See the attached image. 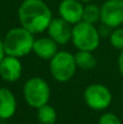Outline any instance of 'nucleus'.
<instances>
[{
	"instance_id": "nucleus-20",
	"label": "nucleus",
	"mask_w": 123,
	"mask_h": 124,
	"mask_svg": "<svg viewBox=\"0 0 123 124\" xmlns=\"http://www.w3.org/2000/svg\"><path fill=\"white\" fill-rule=\"evenodd\" d=\"M6 50H4V46H3V41L2 39H0V63L3 60V58L6 57Z\"/></svg>"
},
{
	"instance_id": "nucleus-4",
	"label": "nucleus",
	"mask_w": 123,
	"mask_h": 124,
	"mask_svg": "<svg viewBox=\"0 0 123 124\" xmlns=\"http://www.w3.org/2000/svg\"><path fill=\"white\" fill-rule=\"evenodd\" d=\"M51 90L44 78L38 76L31 77L23 86V97L30 107L38 109L49 102Z\"/></svg>"
},
{
	"instance_id": "nucleus-17",
	"label": "nucleus",
	"mask_w": 123,
	"mask_h": 124,
	"mask_svg": "<svg viewBox=\"0 0 123 124\" xmlns=\"http://www.w3.org/2000/svg\"><path fill=\"white\" fill-rule=\"evenodd\" d=\"M98 124H122L117 114L112 112H106L99 118Z\"/></svg>"
},
{
	"instance_id": "nucleus-11",
	"label": "nucleus",
	"mask_w": 123,
	"mask_h": 124,
	"mask_svg": "<svg viewBox=\"0 0 123 124\" xmlns=\"http://www.w3.org/2000/svg\"><path fill=\"white\" fill-rule=\"evenodd\" d=\"M58 46V44L49 36L39 37L34 41L33 52L41 60H51L59 51Z\"/></svg>"
},
{
	"instance_id": "nucleus-10",
	"label": "nucleus",
	"mask_w": 123,
	"mask_h": 124,
	"mask_svg": "<svg viewBox=\"0 0 123 124\" xmlns=\"http://www.w3.org/2000/svg\"><path fill=\"white\" fill-rule=\"evenodd\" d=\"M23 66L20 58L12 56H6L0 63V76L3 81L14 83L22 76Z\"/></svg>"
},
{
	"instance_id": "nucleus-9",
	"label": "nucleus",
	"mask_w": 123,
	"mask_h": 124,
	"mask_svg": "<svg viewBox=\"0 0 123 124\" xmlns=\"http://www.w3.org/2000/svg\"><path fill=\"white\" fill-rule=\"evenodd\" d=\"M83 10L84 6L80 0H62L58 7L59 16L71 25L82 21Z\"/></svg>"
},
{
	"instance_id": "nucleus-2",
	"label": "nucleus",
	"mask_w": 123,
	"mask_h": 124,
	"mask_svg": "<svg viewBox=\"0 0 123 124\" xmlns=\"http://www.w3.org/2000/svg\"><path fill=\"white\" fill-rule=\"evenodd\" d=\"M2 41L7 56L22 58L33 51L35 37L30 31L19 26L7 32Z\"/></svg>"
},
{
	"instance_id": "nucleus-1",
	"label": "nucleus",
	"mask_w": 123,
	"mask_h": 124,
	"mask_svg": "<svg viewBox=\"0 0 123 124\" xmlns=\"http://www.w3.org/2000/svg\"><path fill=\"white\" fill-rule=\"evenodd\" d=\"M17 17L22 27L32 34L47 31L52 21V12L44 0H23L17 9Z\"/></svg>"
},
{
	"instance_id": "nucleus-19",
	"label": "nucleus",
	"mask_w": 123,
	"mask_h": 124,
	"mask_svg": "<svg viewBox=\"0 0 123 124\" xmlns=\"http://www.w3.org/2000/svg\"><path fill=\"white\" fill-rule=\"evenodd\" d=\"M118 68H119L120 73H121V75L123 76V50L120 52L119 58H118Z\"/></svg>"
},
{
	"instance_id": "nucleus-23",
	"label": "nucleus",
	"mask_w": 123,
	"mask_h": 124,
	"mask_svg": "<svg viewBox=\"0 0 123 124\" xmlns=\"http://www.w3.org/2000/svg\"><path fill=\"white\" fill-rule=\"evenodd\" d=\"M0 1H1V0H0Z\"/></svg>"
},
{
	"instance_id": "nucleus-12",
	"label": "nucleus",
	"mask_w": 123,
	"mask_h": 124,
	"mask_svg": "<svg viewBox=\"0 0 123 124\" xmlns=\"http://www.w3.org/2000/svg\"><path fill=\"white\" fill-rule=\"evenodd\" d=\"M17 102L9 88L0 87V120H8L16 112Z\"/></svg>"
},
{
	"instance_id": "nucleus-14",
	"label": "nucleus",
	"mask_w": 123,
	"mask_h": 124,
	"mask_svg": "<svg viewBox=\"0 0 123 124\" xmlns=\"http://www.w3.org/2000/svg\"><path fill=\"white\" fill-rule=\"evenodd\" d=\"M37 116L43 124H54L57 121V111L52 106L47 103L37 109Z\"/></svg>"
},
{
	"instance_id": "nucleus-8",
	"label": "nucleus",
	"mask_w": 123,
	"mask_h": 124,
	"mask_svg": "<svg viewBox=\"0 0 123 124\" xmlns=\"http://www.w3.org/2000/svg\"><path fill=\"white\" fill-rule=\"evenodd\" d=\"M72 26L60 16L54 17L47 28L48 36L58 45H67L72 38Z\"/></svg>"
},
{
	"instance_id": "nucleus-18",
	"label": "nucleus",
	"mask_w": 123,
	"mask_h": 124,
	"mask_svg": "<svg viewBox=\"0 0 123 124\" xmlns=\"http://www.w3.org/2000/svg\"><path fill=\"white\" fill-rule=\"evenodd\" d=\"M97 28H98V33H99L100 37H108V38L110 37L111 33H112V31H113V28L109 27L108 25H105V24H102V23H101V25Z\"/></svg>"
},
{
	"instance_id": "nucleus-15",
	"label": "nucleus",
	"mask_w": 123,
	"mask_h": 124,
	"mask_svg": "<svg viewBox=\"0 0 123 124\" xmlns=\"http://www.w3.org/2000/svg\"><path fill=\"white\" fill-rule=\"evenodd\" d=\"M82 21L95 25L97 22L100 21V7L92 2L84 6Z\"/></svg>"
},
{
	"instance_id": "nucleus-22",
	"label": "nucleus",
	"mask_w": 123,
	"mask_h": 124,
	"mask_svg": "<svg viewBox=\"0 0 123 124\" xmlns=\"http://www.w3.org/2000/svg\"><path fill=\"white\" fill-rule=\"evenodd\" d=\"M40 124H43V123H40Z\"/></svg>"
},
{
	"instance_id": "nucleus-16",
	"label": "nucleus",
	"mask_w": 123,
	"mask_h": 124,
	"mask_svg": "<svg viewBox=\"0 0 123 124\" xmlns=\"http://www.w3.org/2000/svg\"><path fill=\"white\" fill-rule=\"evenodd\" d=\"M109 41L110 45L113 48L122 51L123 50V27H117L113 28L112 33H111L110 37H109Z\"/></svg>"
},
{
	"instance_id": "nucleus-3",
	"label": "nucleus",
	"mask_w": 123,
	"mask_h": 124,
	"mask_svg": "<svg viewBox=\"0 0 123 124\" xmlns=\"http://www.w3.org/2000/svg\"><path fill=\"white\" fill-rule=\"evenodd\" d=\"M98 28L86 22H78L72 26V38L74 47L82 51H95L100 44Z\"/></svg>"
},
{
	"instance_id": "nucleus-21",
	"label": "nucleus",
	"mask_w": 123,
	"mask_h": 124,
	"mask_svg": "<svg viewBox=\"0 0 123 124\" xmlns=\"http://www.w3.org/2000/svg\"><path fill=\"white\" fill-rule=\"evenodd\" d=\"M80 1H82V2H85V3H89V2L94 1V0H80Z\"/></svg>"
},
{
	"instance_id": "nucleus-7",
	"label": "nucleus",
	"mask_w": 123,
	"mask_h": 124,
	"mask_svg": "<svg viewBox=\"0 0 123 124\" xmlns=\"http://www.w3.org/2000/svg\"><path fill=\"white\" fill-rule=\"evenodd\" d=\"M100 23L111 28L123 24V0H106L100 6Z\"/></svg>"
},
{
	"instance_id": "nucleus-13",
	"label": "nucleus",
	"mask_w": 123,
	"mask_h": 124,
	"mask_svg": "<svg viewBox=\"0 0 123 124\" xmlns=\"http://www.w3.org/2000/svg\"><path fill=\"white\" fill-rule=\"evenodd\" d=\"M74 58H75L77 68L82 69V70H93L97 65V59L95 58L92 51L77 50V52L74 54Z\"/></svg>"
},
{
	"instance_id": "nucleus-5",
	"label": "nucleus",
	"mask_w": 123,
	"mask_h": 124,
	"mask_svg": "<svg viewBox=\"0 0 123 124\" xmlns=\"http://www.w3.org/2000/svg\"><path fill=\"white\" fill-rule=\"evenodd\" d=\"M77 65H76L74 54L71 52L61 50L56 56L49 60V71L51 76L60 83L69 82L75 75Z\"/></svg>"
},
{
	"instance_id": "nucleus-6",
	"label": "nucleus",
	"mask_w": 123,
	"mask_h": 124,
	"mask_svg": "<svg viewBox=\"0 0 123 124\" xmlns=\"http://www.w3.org/2000/svg\"><path fill=\"white\" fill-rule=\"evenodd\" d=\"M84 101L91 109L96 111L106 110L112 102V94L102 84H92L87 86L83 94Z\"/></svg>"
}]
</instances>
